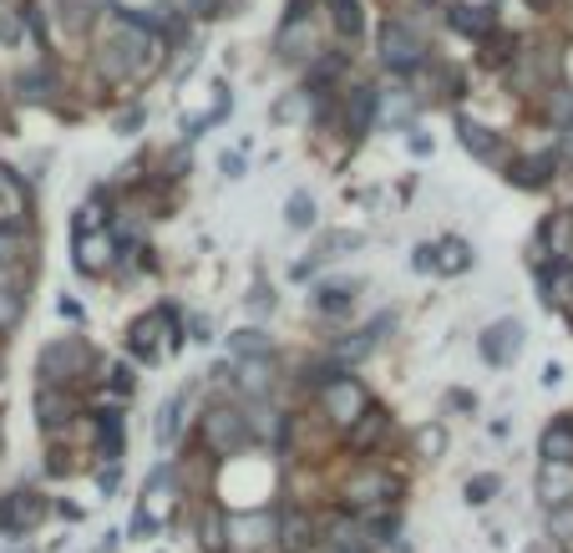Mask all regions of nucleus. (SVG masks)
I'll return each instance as SVG.
<instances>
[{
    "instance_id": "nucleus-1",
    "label": "nucleus",
    "mask_w": 573,
    "mask_h": 553,
    "mask_svg": "<svg viewBox=\"0 0 573 553\" xmlns=\"http://www.w3.org/2000/svg\"><path fill=\"white\" fill-rule=\"evenodd\" d=\"M87 365H92V346H87V340L61 335V340L41 346V356H36V376H41V386H57V392H66L76 376H87Z\"/></svg>"
},
{
    "instance_id": "nucleus-2",
    "label": "nucleus",
    "mask_w": 573,
    "mask_h": 553,
    "mask_svg": "<svg viewBox=\"0 0 573 553\" xmlns=\"http://www.w3.org/2000/svg\"><path fill=\"white\" fill-rule=\"evenodd\" d=\"M198 432H204V447L214 457H223V462L239 457V452H249V442H254V426L239 407H208L198 417Z\"/></svg>"
},
{
    "instance_id": "nucleus-3",
    "label": "nucleus",
    "mask_w": 573,
    "mask_h": 553,
    "mask_svg": "<svg viewBox=\"0 0 573 553\" xmlns=\"http://www.w3.org/2000/svg\"><path fill=\"white\" fill-rule=\"evenodd\" d=\"M46 513H51V503H46V493H31V488H11V493H0V533L11 543L31 539L36 528L46 524Z\"/></svg>"
},
{
    "instance_id": "nucleus-4",
    "label": "nucleus",
    "mask_w": 573,
    "mask_h": 553,
    "mask_svg": "<svg viewBox=\"0 0 573 553\" xmlns=\"http://www.w3.org/2000/svg\"><path fill=\"white\" fill-rule=\"evenodd\" d=\"M320 407H325V422H336V426L351 432V426L370 411V396H366V386H361L351 371H340L336 381H325V386H320Z\"/></svg>"
},
{
    "instance_id": "nucleus-5",
    "label": "nucleus",
    "mask_w": 573,
    "mask_h": 553,
    "mask_svg": "<svg viewBox=\"0 0 573 553\" xmlns=\"http://www.w3.org/2000/svg\"><path fill=\"white\" fill-rule=\"evenodd\" d=\"M381 61L391 67V72L412 76V72H422V61H427V41H422L406 21H386L381 26Z\"/></svg>"
},
{
    "instance_id": "nucleus-6",
    "label": "nucleus",
    "mask_w": 573,
    "mask_h": 553,
    "mask_svg": "<svg viewBox=\"0 0 573 553\" xmlns=\"http://www.w3.org/2000/svg\"><path fill=\"white\" fill-rule=\"evenodd\" d=\"M533 493H538V503H544L548 513L569 508L573 503V467L569 462H544L538 467V478H533Z\"/></svg>"
},
{
    "instance_id": "nucleus-7",
    "label": "nucleus",
    "mask_w": 573,
    "mask_h": 553,
    "mask_svg": "<svg viewBox=\"0 0 573 553\" xmlns=\"http://www.w3.org/2000/svg\"><path fill=\"white\" fill-rule=\"evenodd\" d=\"M517 350H523V325L517 321H498V325H487L483 330V361L487 365H513L517 361Z\"/></svg>"
},
{
    "instance_id": "nucleus-8",
    "label": "nucleus",
    "mask_w": 573,
    "mask_h": 553,
    "mask_svg": "<svg viewBox=\"0 0 573 553\" xmlns=\"http://www.w3.org/2000/svg\"><path fill=\"white\" fill-rule=\"evenodd\" d=\"M275 543H280L284 553H309L315 549V518H309L305 508H284L280 518H275Z\"/></svg>"
},
{
    "instance_id": "nucleus-9",
    "label": "nucleus",
    "mask_w": 573,
    "mask_h": 553,
    "mask_svg": "<svg viewBox=\"0 0 573 553\" xmlns=\"http://www.w3.org/2000/svg\"><path fill=\"white\" fill-rule=\"evenodd\" d=\"M391 321H397V315H381L376 325H366V330H355L351 340H336V346H330V361H336L340 371H345V365H355V361H366L370 350L381 346V330H391Z\"/></svg>"
},
{
    "instance_id": "nucleus-10",
    "label": "nucleus",
    "mask_w": 573,
    "mask_h": 553,
    "mask_svg": "<svg viewBox=\"0 0 573 553\" xmlns=\"http://www.w3.org/2000/svg\"><path fill=\"white\" fill-rule=\"evenodd\" d=\"M376 112H381V92L351 87V97H345V137H366L376 128Z\"/></svg>"
},
{
    "instance_id": "nucleus-11",
    "label": "nucleus",
    "mask_w": 573,
    "mask_h": 553,
    "mask_svg": "<svg viewBox=\"0 0 573 553\" xmlns=\"http://www.w3.org/2000/svg\"><path fill=\"white\" fill-rule=\"evenodd\" d=\"M223 543H239V549L275 543V513H254V518H223Z\"/></svg>"
},
{
    "instance_id": "nucleus-12",
    "label": "nucleus",
    "mask_w": 573,
    "mask_h": 553,
    "mask_svg": "<svg viewBox=\"0 0 573 553\" xmlns=\"http://www.w3.org/2000/svg\"><path fill=\"white\" fill-rule=\"evenodd\" d=\"M447 26L462 31V36H487L498 26V5H472V0H452L447 5Z\"/></svg>"
},
{
    "instance_id": "nucleus-13",
    "label": "nucleus",
    "mask_w": 573,
    "mask_h": 553,
    "mask_svg": "<svg viewBox=\"0 0 573 553\" xmlns=\"http://www.w3.org/2000/svg\"><path fill=\"white\" fill-rule=\"evenodd\" d=\"M72 392H57V386H41L36 392V422H41V432H61V426L72 422Z\"/></svg>"
},
{
    "instance_id": "nucleus-14",
    "label": "nucleus",
    "mask_w": 573,
    "mask_h": 553,
    "mask_svg": "<svg viewBox=\"0 0 573 553\" xmlns=\"http://www.w3.org/2000/svg\"><path fill=\"white\" fill-rule=\"evenodd\" d=\"M553 168H559L553 153H533V158L508 163V178H513L517 189H548V183H553Z\"/></svg>"
},
{
    "instance_id": "nucleus-15",
    "label": "nucleus",
    "mask_w": 573,
    "mask_h": 553,
    "mask_svg": "<svg viewBox=\"0 0 573 553\" xmlns=\"http://www.w3.org/2000/svg\"><path fill=\"white\" fill-rule=\"evenodd\" d=\"M92 432H97V457H102L107 467L122 462L127 432H122V417H118V411H97V417H92Z\"/></svg>"
},
{
    "instance_id": "nucleus-16",
    "label": "nucleus",
    "mask_w": 573,
    "mask_h": 553,
    "mask_svg": "<svg viewBox=\"0 0 573 553\" xmlns=\"http://www.w3.org/2000/svg\"><path fill=\"white\" fill-rule=\"evenodd\" d=\"M183 411H188V392H173L168 401L158 407V422H153V442H158L162 452L178 442V432H183Z\"/></svg>"
},
{
    "instance_id": "nucleus-17",
    "label": "nucleus",
    "mask_w": 573,
    "mask_h": 553,
    "mask_svg": "<svg viewBox=\"0 0 573 553\" xmlns=\"http://www.w3.org/2000/svg\"><path fill=\"white\" fill-rule=\"evenodd\" d=\"M538 452H544V462H569L573 467V417H563V422L548 426L544 442H538Z\"/></svg>"
},
{
    "instance_id": "nucleus-18",
    "label": "nucleus",
    "mask_w": 573,
    "mask_h": 553,
    "mask_svg": "<svg viewBox=\"0 0 573 553\" xmlns=\"http://www.w3.org/2000/svg\"><path fill=\"white\" fill-rule=\"evenodd\" d=\"M456 132H462V143H467V153L477 163H492V158H502V143L492 137L487 128H477V122H467V117H456Z\"/></svg>"
},
{
    "instance_id": "nucleus-19",
    "label": "nucleus",
    "mask_w": 573,
    "mask_h": 553,
    "mask_svg": "<svg viewBox=\"0 0 573 553\" xmlns=\"http://www.w3.org/2000/svg\"><path fill=\"white\" fill-rule=\"evenodd\" d=\"M239 381H244V392L254 396V401H265L269 386H275V356H254V361L239 365Z\"/></svg>"
},
{
    "instance_id": "nucleus-20",
    "label": "nucleus",
    "mask_w": 573,
    "mask_h": 553,
    "mask_svg": "<svg viewBox=\"0 0 573 553\" xmlns=\"http://www.w3.org/2000/svg\"><path fill=\"white\" fill-rule=\"evenodd\" d=\"M437 269H441V275H467V269H472L467 239H441V244H437Z\"/></svg>"
},
{
    "instance_id": "nucleus-21",
    "label": "nucleus",
    "mask_w": 573,
    "mask_h": 553,
    "mask_svg": "<svg viewBox=\"0 0 573 553\" xmlns=\"http://www.w3.org/2000/svg\"><path fill=\"white\" fill-rule=\"evenodd\" d=\"M280 51L284 57H315V31H309V21H290L284 26V36H280Z\"/></svg>"
},
{
    "instance_id": "nucleus-22",
    "label": "nucleus",
    "mask_w": 573,
    "mask_h": 553,
    "mask_svg": "<svg viewBox=\"0 0 573 553\" xmlns=\"http://www.w3.org/2000/svg\"><path fill=\"white\" fill-rule=\"evenodd\" d=\"M21 315H26V294H21V285L0 279V330H15Z\"/></svg>"
},
{
    "instance_id": "nucleus-23",
    "label": "nucleus",
    "mask_w": 573,
    "mask_h": 553,
    "mask_svg": "<svg viewBox=\"0 0 573 553\" xmlns=\"http://www.w3.org/2000/svg\"><path fill=\"white\" fill-rule=\"evenodd\" d=\"M498 493H502V478H498V472H477V478H467V488H462L467 508H487V503H492Z\"/></svg>"
},
{
    "instance_id": "nucleus-24",
    "label": "nucleus",
    "mask_w": 573,
    "mask_h": 553,
    "mask_svg": "<svg viewBox=\"0 0 573 553\" xmlns=\"http://www.w3.org/2000/svg\"><path fill=\"white\" fill-rule=\"evenodd\" d=\"M330 11H336V31L340 36H361V31H366V15H361V5H355V0H330Z\"/></svg>"
},
{
    "instance_id": "nucleus-25",
    "label": "nucleus",
    "mask_w": 573,
    "mask_h": 553,
    "mask_svg": "<svg viewBox=\"0 0 573 553\" xmlns=\"http://www.w3.org/2000/svg\"><path fill=\"white\" fill-rule=\"evenodd\" d=\"M229 346H234L239 361H254V356H275V350H269V335H265V330H239Z\"/></svg>"
},
{
    "instance_id": "nucleus-26",
    "label": "nucleus",
    "mask_w": 573,
    "mask_h": 553,
    "mask_svg": "<svg viewBox=\"0 0 573 553\" xmlns=\"http://www.w3.org/2000/svg\"><path fill=\"white\" fill-rule=\"evenodd\" d=\"M351 279H340V285H325L320 294H315V305L320 310H330V315H345V310H351Z\"/></svg>"
},
{
    "instance_id": "nucleus-27",
    "label": "nucleus",
    "mask_w": 573,
    "mask_h": 553,
    "mask_svg": "<svg viewBox=\"0 0 573 553\" xmlns=\"http://www.w3.org/2000/svg\"><path fill=\"white\" fill-rule=\"evenodd\" d=\"M441 452H447V426L441 422H427L422 426V432H416V457H441Z\"/></svg>"
},
{
    "instance_id": "nucleus-28",
    "label": "nucleus",
    "mask_w": 573,
    "mask_h": 553,
    "mask_svg": "<svg viewBox=\"0 0 573 553\" xmlns=\"http://www.w3.org/2000/svg\"><path fill=\"white\" fill-rule=\"evenodd\" d=\"M284 219H290V229H309V224H315V199H309L305 189L290 193V204H284Z\"/></svg>"
},
{
    "instance_id": "nucleus-29",
    "label": "nucleus",
    "mask_w": 573,
    "mask_h": 553,
    "mask_svg": "<svg viewBox=\"0 0 573 553\" xmlns=\"http://www.w3.org/2000/svg\"><path fill=\"white\" fill-rule=\"evenodd\" d=\"M386 432V411H366L361 422L351 426V447H366V442H381Z\"/></svg>"
},
{
    "instance_id": "nucleus-30",
    "label": "nucleus",
    "mask_w": 573,
    "mask_h": 553,
    "mask_svg": "<svg viewBox=\"0 0 573 553\" xmlns=\"http://www.w3.org/2000/svg\"><path fill=\"white\" fill-rule=\"evenodd\" d=\"M544 239L553 244V254H569V214H553L544 224Z\"/></svg>"
},
{
    "instance_id": "nucleus-31",
    "label": "nucleus",
    "mask_w": 573,
    "mask_h": 553,
    "mask_svg": "<svg viewBox=\"0 0 573 553\" xmlns=\"http://www.w3.org/2000/svg\"><path fill=\"white\" fill-rule=\"evenodd\" d=\"M412 269L431 275V269H437V244H416V249H412Z\"/></svg>"
},
{
    "instance_id": "nucleus-32",
    "label": "nucleus",
    "mask_w": 573,
    "mask_h": 553,
    "mask_svg": "<svg viewBox=\"0 0 573 553\" xmlns=\"http://www.w3.org/2000/svg\"><path fill=\"white\" fill-rule=\"evenodd\" d=\"M15 260H21V239H15V233H5V229H0V269H11Z\"/></svg>"
},
{
    "instance_id": "nucleus-33",
    "label": "nucleus",
    "mask_w": 573,
    "mask_h": 553,
    "mask_svg": "<svg viewBox=\"0 0 573 553\" xmlns=\"http://www.w3.org/2000/svg\"><path fill=\"white\" fill-rule=\"evenodd\" d=\"M548 528H553L559 539H569V533H573V503H569V508H553V513H548Z\"/></svg>"
},
{
    "instance_id": "nucleus-34",
    "label": "nucleus",
    "mask_w": 573,
    "mask_h": 553,
    "mask_svg": "<svg viewBox=\"0 0 573 553\" xmlns=\"http://www.w3.org/2000/svg\"><path fill=\"white\" fill-rule=\"evenodd\" d=\"M239 168H244V158H239V153H229V158H223V173L239 178Z\"/></svg>"
},
{
    "instance_id": "nucleus-35",
    "label": "nucleus",
    "mask_w": 573,
    "mask_h": 553,
    "mask_svg": "<svg viewBox=\"0 0 573 553\" xmlns=\"http://www.w3.org/2000/svg\"><path fill=\"white\" fill-rule=\"evenodd\" d=\"M563 381V365H544V386H559Z\"/></svg>"
},
{
    "instance_id": "nucleus-36",
    "label": "nucleus",
    "mask_w": 573,
    "mask_h": 553,
    "mask_svg": "<svg viewBox=\"0 0 573 553\" xmlns=\"http://www.w3.org/2000/svg\"><path fill=\"white\" fill-rule=\"evenodd\" d=\"M21 553H31V549H21Z\"/></svg>"
}]
</instances>
